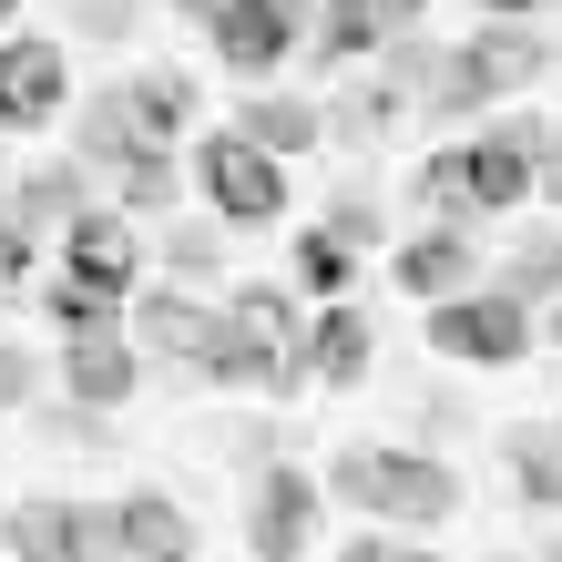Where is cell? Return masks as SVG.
Listing matches in <instances>:
<instances>
[{
  "label": "cell",
  "mask_w": 562,
  "mask_h": 562,
  "mask_svg": "<svg viewBox=\"0 0 562 562\" xmlns=\"http://www.w3.org/2000/svg\"><path fill=\"white\" fill-rule=\"evenodd\" d=\"M532 144H542V123H491L471 144H440L419 164V194L440 215H512L532 194Z\"/></svg>",
  "instance_id": "obj_1"
},
{
  "label": "cell",
  "mask_w": 562,
  "mask_h": 562,
  "mask_svg": "<svg viewBox=\"0 0 562 562\" xmlns=\"http://www.w3.org/2000/svg\"><path fill=\"white\" fill-rule=\"evenodd\" d=\"M144 286V246H134V225H123V205H82L72 225H61V277H52V327H72V317H113L123 296Z\"/></svg>",
  "instance_id": "obj_2"
},
{
  "label": "cell",
  "mask_w": 562,
  "mask_h": 562,
  "mask_svg": "<svg viewBox=\"0 0 562 562\" xmlns=\"http://www.w3.org/2000/svg\"><path fill=\"white\" fill-rule=\"evenodd\" d=\"M327 491H338L348 512L400 521V532H450V512H460V471H440V460H419V450H369V440L338 450Z\"/></svg>",
  "instance_id": "obj_3"
},
{
  "label": "cell",
  "mask_w": 562,
  "mask_h": 562,
  "mask_svg": "<svg viewBox=\"0 0 562 562\" xmlns=\"http://www.w3.org/2000/svg\"><path fill=\"white\" fill-rule=\"evenodd\" d=\"M542 61H552V42L532 21H481L471 42L460 52H440V72H429V92H440V103L429 113H481V103H502V92H532L542 82Z\"/></svg>",
  "instance_id": "obj_4"
},
{
  "label": "cell",
  "mask_w": 562,
  "mask_h": 562,
  "mask_svg": "<svg viewBox=\"0 0 562 562\" xmlns=\"http://www.w3.org/2000/svg\"><path fill=\"white\" fill-rule=\"evenodd\" d=\"M429 348L460 369H512V358H532V307L512 286H450L429 296Z\"/></svg>",
  "instance_id": "obj_5"
},
{
  "label": "cell",
  "mask_w": 562,
  "mask_h": 562,
  "mask_svg": "<svg viewBox=\"0 0 562 562\" xmlns=\"http://www.w3.org/2000/svg\"><path fill=\"white\" fill-rule=\"evenodd\" d=\"M194 184H205V205H215L225 225H277V215H286V154L246 144V134H205Z\"/></svg>",
  "instance_id": "obj_6"
},
{
  "label": "cell",
  "mask_w": 562,
  "mask_h": 562,
  "mask_svg": "<svg viewBox=\"0 0 562 562\" xmlns=\"http://www.w3.org/2000/svg\"><path fill=\"white\" fill-rule=\"evenodd\" d=\"M61 389H72L82 419H92V409H123V400L144 389V358H134V327H123V307L61 327Z\"/></svg>",
  "instance_id": "obj_7"
},
{
  "label": "cell",
  "mask_w": 562,
  "mask_h": 562,
  "mask_svg": "<svg viewBox=\"0 0 562 562\" xmlns=\"http://www.w3.org/2000/svg\"><path fill=\"white\" fill-rule=\"evenodd\" d=\"M72 113V61L42 31H0V134H42Z\"/></svg>",
  "instance_id": "obj_8"
},
{
  "label": "cell",
  "mask_w": 562,
  "mask_h": 562,
  "mask_svg": "<svg viewBox=\"0 0 562 562\" xmlns=\"http://www.w3.org/2000/svg\"><path fill=\"white\" fill-rule=\"evenodd\" d=\"M205 31H215V61H225V72L267 82L277 61L307 42V0H215Z\"/></svg>",
  "instance_id": "obj_9"
},
{
  "label": "cell",
  "mask_w": 562,
  "mask_h": 562,
  "mask_svg": "<svg viewBox=\"0 0 562 562\" xmlns=\"http://www.w3.org/2000/svg\"><path fill=\"white\" fill-rule=\"evenodd\" d=\"M184 369H205L215 389H286V358H277V338H267L246 307H205V327H194V348H184Z\"/></svg>",
  "instance_id": "obj_10"
},
{
  "label": "cell",
  "mask_w": 562,
  "mask_h": 562,
  "mask_svg": "<svg viewBox=\"0 0 562 562\" xmlns=\"http://www.w3.org/2000/svg\"><path fill=\"white\" fill-rule=\"evenodd\" d=\"M246 542L267 552V562H277V552L296 562V552L317 542V481H307V471H267V481H256V521H246Z\"/></svg>",
  "instance_id": "obj_11"
},
{
  "label": "cell",
  "mask_w": 562,
  "mask_h": 562,
  "mask_svg": "<svg viewBox=\"0 0 562 562\" xmlns=\"http://www.w3.org/2000/svg\"><path fill=\"white\" fill-rule=\"evenodd\" d=\"M369 348H379L369 307H348V296H327V317L307 327V379H317V389H358V379H369Z\"/></svg>",
  "instance_id": "obj_12"
},
{
  "label": "cell",
  "mask_w": 562,
  "mask_h": 562,
  "mask_svg": "<svg viewBox=\"0 0 562 562\" xmlns=\"http://www.w3.org/2000/svg\"><path fill=\"white\" fill-rule=\"evenodd\" d=\"M471 267H481V256H471V215H450V225H429V236H409V246H400V267H389V277H400V286L419 296V307H429V296L471 286Z\"/></svg>",
  "instance_id": "obj_13"
},
{
  "label": "cell",
  "mask_w": 562,
  "mask_h": 562,
  "mask_svg": "<svg viewBox=\"0 0 562 562\" xmlns=\"http://www.w3.org/2000/svg\"><path fill=\"white\" fill-rule=\"evenodd\" d=\"M184 552H194V521L164 502V491L113 502V562H184Z\"/></svg>",
  "instance_id": "obj_14"
},
{
  "label": "cell",
  "mask_w": 562,
  "mask_h": 562,
  "mask_svg": "<svg viewBox=\"0 0 562 562\" xmlns=\"http://www.w3.org/2000/svg\"><path fill=\"white\" fill-rule=\"evenodd\" d=\"M92 175H82V164H31V175L11 184V215L31 225V236H61V225H72L82 205H92V194H82Z\"/></svg>",
  "instance_id": "obj_15"
},
{
  "label": "cell",
  "mask_w": 562,
  "mask_h": 562,
  "mask_svg": "<svg viewBox=\"0 0 562 562\" xmlns=\"http://www.w3.org/2000/svg\"><path fill=\"white\" fill-rule=\"evenodd\" d=\"M236 134L267 144V154H307V144L327 134V113L296 103V92H256V103H236Z\"/></svg>",
  "instance_id": "obj_16"
},
{
  "label": "cell",
  "mask_w": 562,
  "mask_h": 562,
  "mask_svg": "<svg viewBox=\"0 0 562 562\" xmlns=\"http://www.w3.org/2000/svg\"><path fill=\"white\" fill-rule=\"evenodd\" d=\"M113 103H123V123H134L144 144H184V103H194V92H184V72H134V82L113 92Z\"/></svg>",
  "instance_id": "obj_17"
},
{
  "label": "cell",
  "mask_w": 562,
  "mask_h": 562,
  "mask_svg": "<svg viewBox=\"0 0 562 562\" xmlns=\"http://www.w3.org/2000/svg\"><path fill=\"white\" fill-rule=\"evenodd\" d=\"M379 42H400V11H389V0H327V21H317V52L327 61H358V52H379Z\"/></svg>",
  "instance_id": "obj_18"
},
{
  "label": "cell",
  "mask_w": 562,
  "mask_h": 562,
  "mask_svg": "<svg viewBox=\"0 0 562 562\" xmlns=\"http://www.w3.org/2000/svg\"><path fill=\"white\" fill-rule=\"evenodd\" d=\"M512 481H521V502L532 512H562V429H512Z\"/></svg>",
  "instance_id": "obj_19"
},
{
  "label": "cell",
  "mask_w": 562,
  "mask_h": 562,
  "mask_svg": "<svg viewBox=\"0 0 562 562\" xmlns=\"http://www.w3.org/2000/svg\"><path fill=\"white\" fill-rule=\"evenodd\" d=\"M307 296H348V277H358V246L338 236V225H307V236H296V267H286Z\"/></svg>",
  "instance_id": "obj_20"
},
{
  "label": "cell",
  "mask_w": 562,
  "mask_h": 562,
  "mask_svg": "<svg viewBox=\"0 0 562 562\" xmlns=\"http://www.w3.org/2000/svg\"><path fill=\"white\" fill-rule=\"evenodd\" d=\"M0 552H42V562H72V502H31V512H11L0 521Z\"/></svg>",
  "instance_id": "obj_21"
},
{
  "label": "cell",
  "mask_w": 562,
  "mask_h": 562,
  "mask_svg": "<svg viewBox=\"0 0 562 562\" xmlns=\"http://www.w3.org/2000/svg\"><path fill=\"white\" fill-rule=\"evenodd\" d=\"M502 286L521 296V307H552V296H562V236L512 246V256H502Z\"/></svg>",
  "instance_id": "obj_22"
},
{
  "label": "cell",
  "mask_w": 562,
  "mask_h": 562,
  "mask_svg": "<svg viewBox=\"0 0 562 562\" xmlns=\"http://www.w3.org/2000/svg\"><path fill=\"white\" fill-rule=\"evenodd\" d=\"M31 267H42V236H31V225L0 205V296H11V286H31Z\"/></svg>",
  "instance_id": "obj_23"
},
{
  "label": "cell",
  "mask_w": 562,
  "mask_h": 562,
  "mask_svg": "<svg viewBox=\"0 0 562 562\" xmlns=\"http://www.w3.org/2000/svg\"><path fill=\"white\" fill-rule=\"evenodd\" d=\"M164 267H175L184 286H205V277L225 267V256H215V236H205V225H184V236H175V246H164Z\"/></svg>",
  "instance_id": "obj_24"
},
{
  "label": "cell",
  "mask_w": 562,
  "mask_h": 562,
  "mask_svg": "<svg viewBox=\"0 0 562 562\" xmlns=\"http://www.w3.org/2000/svg\"><path fill=\"white\" fill-rule=\"evenodd\" d=\"M31 379H42V348L0 338V409H21V400H31Z\"/></svg>",
  "instance_id": "obj_25"
},
{
  "label": "cell",
  "mask_w": 562,
  "mask_h": 562,
  "mask_svg": "<svg viewBox=\"0 0 562 562\" xmlns=\"http://www.w3.org/2000/svg\"><path fill=\"white\" fill-rule=\"evenodd\" d=\"M327 225H338L348 246H379V205H369V194H338V205H327Z\"/></svg>",
  "instance_id": "obj_26"
},
{
  "label": "cell",
  "mask_w": 562,
  "mask_h": 562,
  "mask_svg": "<svg viewBox=\"0 0 562 562\" xmlns=\"http://www.w3.org/2000/svg\"><path fill=\"white\" fill-rule=\"evenodd\" d=\"M532 194H542V205H562V134L532 144Z\"/></svg>",
  "instance_id": "obj_27"
},
{
  "label": "cell",
  "mask_w": 562,
  "mask_h": 562,
  "mask_svg": "<svg viewBox=\"0 0 562 562\" xmlns=\"http://www.w3.org/2000/svg\"><path fill=\"white\" fill-rule=\"evenodd\" d=\"M481 11H491V21H542L552 0H481Z\"/></svg>",
  "instance_id": "obj_28"
},
{
  "label": "cell",
  "mask_w": 562,
  "mask_h": 562,
  "mask_svg": "<svg viewBox=\"0 0 562 562\" xmlns=\"http://www.w3.org/2000/svg\"><path fill=\"white\" fill-rule=\"evenodd\" d=\"M175 11H184V21H205V11H215V0H175Z\"/></svg>",
  "instance_id": "obj_29"
},
{
  "label": "cell",
  "mask_w": 562,
  "mask_h": 562,
  "mask_svg": "<svg viewBox=\"0 0 562 562\" xmlns=\"http://www.w3.org/2000/svg\"><path fill=\"white\" fill-rule=\"evenodd\" d=\"M389 11H400V21H419V11H429V0H389Z\"/></svg>",
  "instance_id": "obj_30"
},
{
  "label": "cell",
  "mask_w": 562,
  "mask_h": 562,
  "mask_svg": "<svg viewBox=\"0 0 562 562\" xmlns=\"http://www.w3.org/2000/svg\"><path fill=\"white\" fill-rule=\"evenodd\" d=\"M552 348H562V296H552Z\"/></svg>",
  "instance_id": "obj_31"
},
{
  "label": "cell",
  "mask_w": 562,
  "mask_h": 562,
  "mask_svg": "<svg viewBox=\"0 0 562 562\" xmlns=\"http://www.w3.org/2000/svg\"><path fill=\"white\" fill-rule=\"evenodd\" d=\"M0 21H11V0H0Z\"/></svg>",
  "instance_id": "obj_32"
}]
</instances>
